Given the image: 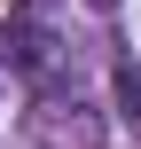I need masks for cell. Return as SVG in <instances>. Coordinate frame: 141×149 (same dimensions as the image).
Instances as JSON below:
<instances>
[{"instance_id": "6da1fadb", "label": "cell", "mask_w": 141, "mask_h": 149, "mask_svg": "<svg viewBox=\"0 0 141 149\" xmlns=\"http://www.w3.org/2000/svg\"><path fill=\"white\" fill-rule=\"evenodd\" d=\"M118 110L141 126V63H126V71H118Z\"/></svg>"}]
</instances>
